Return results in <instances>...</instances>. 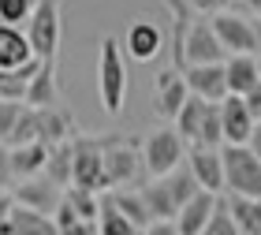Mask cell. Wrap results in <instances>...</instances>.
<instances>
[{"instance_id": "obj_27", "label": "cell", "mask_w": 261, "mask_h": 235, "mask_svg": "<svg viewBox=\"0 0 261 235\" xmlns=\"http://www.w3.org/2000/svg\"><path fill=\"white\" fill-rule=\"evenodd\" d=\"M64 198H67V205L75 209L82 220H90V224H97V220H101V198L93 194V191H82V187H67Z\"/></svg>"}, {"instance_id": "obj_16", "label": "cell", "mask_w": 261, "mask_h": 235, "mask_svg": "<svg viewBox=\"0 0 261 235\" xmlns=\"http://www.w3.org/2000/svg\"><path fill=\"white\" fill-rule=\"evenodd\" d=\"M217 209H220V194L198 191L191 202L179 209V217H175V231H179V235H201L209 228V220H213Z\"/></svg>"}, {"instance_id": "obj_35", "label": "cell", "mask_w": 261, "mask_h": 235, "mask_svg": "<svg viewBox=\"0 0 261 235\" xmlns=\"http://www.w3.org/2000/svg\"><path fill=\"white\" fill-rule=\"evenodd\" d=\"M11 209H15V198H8V194H0V224L11 217Z\"/></svg>"}, {"instance_id": "obj_34", "label": "cell", "mask_w": 261, "mask_h": 235, "mask_svg": "<svg viewBox=\"0 0 261 235\" xmlns=\"http://www.w3.org/2000/svg\"><path fill=\"white\" fill-rule=\"evenodd\" d=\"M146 235H179V231H175L172 220H153V224L146 228Z\"/></svg>"}, {"instance_id": "obj_17", "label": "cell", "mask_w": 261, "mask_h": 235, "mask_svg": "<svg viewBox=\"0 0 261 235\" xmlns=\"http://www.w3.org/2000/svg\"><path fill=\"white\" fill-rule=\"evenodd\" d=\"M38 56L30 49V38L22 27H4L0 22V71H19V67L34 64Z\"/></svg>"}, {"instance_id": "obj_23", "label": "cell", "mask_w": 261, "mask_h": 235, "mask_svg": "<svg viewBox=\"0 0 261 235\" xmlns=\"http://www.w3.org/2000/svg\"><path fill=\"white\" fill-rule=\"evenodd\" d=\"M56 101H60V90H56V60H53V64H41V71L30 79L27 105L30 109H56Z\"/></svg>"}, {"instance_id": "obj_38", "label": "cell", "mask_w": 261, "mask_h": 235, "mask_svg": "<svg viewBox=\"0 0 261 235\" xmlns=\"http://www.w3.org/2000/svg\"><path fill=\"white\" fill-rule=\"evenodd\" d=\"M257 71H261V53H257Z\"/></svg>"}, {"instance_id": "obj_32", "label": "cell", "mask_w": 261, "mask_h": 235, "mask_svg": "<svg viewBox=\"0 0 261 235\" xmlns=\"http://www.w3.org/2000/svg\"><path fill=\"white\" fill-rule=\"evenodd\" d=\"M228 4H231V0H187V8H194V11H213V15L224 11Z\"/></svg>"}, {"instance_id": "obj_10", "label": "cell", "mask_w": 261, "mask_h": 235, "mask_svg": "<svg viewBox=\"0 0 261 235\" xmlns=\"http://www.w3.org/2000/svg\"><path fill=\"white\" fill-rule=\"evenodd\" d=\"M191 90H187V79H183V67H164V71L153 79V105H157V116L161 120H172L179 116V109L187 105Z\"/></svg>"}, {"instance_id": "obj_26", "label": "cell", "mask_w": 261, "mask_h": 235, "mask_svg": "<svg viewBox=\"0 0 261 235\" xmlns=\"http://www.w3.org/2000/svg\"><path fill=\"white\" fill-rule=\"evenodd\" d=\"M71 168H75V149H71V142H60L49 149V164H45V179H53L60 191H67L71 187Z\"/></svg>"}, {"instance_id": "obj_18", "label": "cell", "mask_w": 261, "mask_h": 235, "mask_svg": "<svg viewBox=\"0 0 261 235\" xmlns=\"http://www.w3.org/2000/svg\"><path fill=\"white\" fill-rule=\"evenodd\" d=\"M217 105H209V101H201V97H187V105L179 109V116H175V131H179L183 142H191V146H201V135H205V123H209V116Z\"/></svg>"}, {"instance_id": "obj_28", "label": "cell", "mask_w": 261, "mask_h": 235, "mask_svg": "<svg viewBox=\"0 0 261 235\" xmlns=\"http://www.w3.org/2000/svg\"><path fill=\"white\" fill-rule=\"evenodd\" d=\"M34 8H38V0H0V22L4 27H22V22H30Z\"/></svg>"}, {"instance_id": "obj_19", "label": "cell", "mask_w": 261, "mask_h": 235, "mask_svg": "<svg viewBox=\"0 0 261 235\" xmlns=\"http://www.w3.org/2000/svg\"><path fill=\"white\" fill-rule=\"evenodd\" d=\"M224 79H228L231 97H246V93L261 82L257 56H228V60H224Z\"/></svg>"}, {"instance_id": "obj_25", "label": "cell", "mask_w": 261, "mask_h": 235, "mask_svg": "<svg viewBox=\"0 0 261 235\" xmlns=\"http://www.w3.org/2000/svg\"><path fill=\"white\" fill-rule=\"evenodd\" d=\"M109 202L116 205V213H120L123 220H130L138 231H146L153 224V217H149V205H146V198L135 194V191H120V194H112Z\"/></svg>"}, {"instance_id": "obj_24", "label": "cell", "mask_w": 261, "mask_h": 235, "mask_svg": "<svg viewBox=\"0 0 261 235\" xmlns=\"http://www.w3.org/2000/svg\"><path fill=\"white\" fill-rule=\"evenodd\" d=\"M228 213L235 220L239 235H261V198H235L228 202Z\"/></svg>"}, {"instance_id": "obj_33", "label": "cell", "mask_w": 261, "mask_h": 235, "mask_svg": "<svg viewBox=\"0 0 261 235\" xmlns=\"http://www.w3.org/2000/svg\"><path fill=\"white\" fill-rule=\"evenodd\" d=\"M243 101H246V109H250V116H254V120L261 123V82H257V86H254L250 93H246Z\"/></svg>"}, {"instance_id": "obj_31", "label": "cell", "mask_w": 261, "mask_h": 235, "mask_svg": "<svg viewBox=\"0 0 261 235\" xmlns=\"http://www.w3.org/2000/svg\"><path fill=\"white\" fill-rule=\"evenodd\" d=\"M15 179V172H11V146L0 142V187H8Z\"/></svg>"}, {"instance_id": "obj_8", "label": "cell", "mask_w": 261, "mask_h": 235, "mask_svg": "<svg viewBox=\"0 0 261 235\" xmlns=\"http://www.w3.org/2000/svg\"><path fill=\"white\" fill-rule=\"evenodd\" d=\"M75 149V168H71V187L82 191H109V175H105V146L101 138H71Z\"/></svg>"}, {"instance_id": "obj_11", "label": "cell", "mask_w": 261, "mask_h": 235, "mask_svg": "<svg viewBox=\"0 0 261 235\" xmlns=\"http://www.w3.org/2000/svg\"><path fill=\"white\" fill-rule=\"evenodd\" d=\"M60 202H64V191H60L53 179H45V175L22 179V183L15 187V205L34 209V213H41V217H53L56 209H60Z\"/></svg>"}, {"instance_id": "obj_21", "label": "cell", "mask_w": 261, "mask_h": 235, "mask_svg": "<svg viewBox=\"0 0 261 235\" xmlns=\"http://www.w3.org/2000/svg\"><path fill=\"white\" fill-rule=\"evenodd\" d=\"M49 164V146L45 142H30V146H11V172L15 179H34L45 172Z\"/></svg>"}, {"instance_id": "obj_9", "label": "cell", "mask_w": 261, "mask_h": 235, "mask_svg": "<svg viewBox=\"0 0 261 235\" xmlns=\"http://www.w3.org/2000/svg\"><path fill=\"white\" fill-rule=\"evenodd\" d=\"M105 175H109V187H130L138 183V175L146 172L142 168V149L135 142H127L123 135H105Z\"/></svg>"}, {"instance_id": "obj_13", "label": "cell", "mask_w": 261, "mask_h": 235, "mask_svg": "<svg viewBox=\"0 0 261 235\" xmlns=\"http://www.w3.org/2000/svg\"><path fill=\"white\" fill-rule=\"evenodd\" d=\"M187 168H191V175L198 179L201 191H209V194L224 191V153H220V149L191 146V149H187Z\"/></svg>"}, {"instance_id": "obj_37", "label": "cell", "mask_w": 261, "mask_h": 235, "mask_svg": "<svg viewBox=\"0 0 261 235\" xmlns=\"http://www.w3.org/2000/svg\"><path fill=\"white\" fill-rule=\"evenodd\" d=\"M243 4L250 8V11H257V15H261V0H243Z\"/></svg>"}, {"instance_id": "obj_14", "label": "cell", "mask_w": 261, "mask_h": 235, "mask_svg": "<svg viewBox=\"0 0 261 235\" xmlns=\"http://www.w3.org/2000/svg\"><path fill=\"white\" fill-rule=\"evenodd\" d=\"M220 127H224V146H246L254 135L257 120L250 116V109H246L243 97H224L220 101Z\"/></svg>"}, {"instance_id": "obj_36", "label": "cell", "mask_w": 261, "mask_h": 235, "mask_svg": "<svg viewBox=\"0 0 261 235\" xmlns=\"http://www.w3.org/2000/svg\"><path fill=\"white\" fill-rule=\"evenodd\" d=\"M246 146H250V153H254V157L261 161V123L254 127V135H250V142H246Z\"/></svg>"}, {"instance_id": "obj_2", "label": "cell", "mask_w": 261, "mask_h": 235, "mask_svg": "<svg viewBox=\"0 0 261 235\" xmlns=\"http://www.w3.org/2000/svg\"><path fill=\"white\" fill-rule=\"evenodd\" d=\"M97 97H101V109L109 116H120L123 112V101H127V60H123V45L105 34L101 45H97Z\"/></svg>"}, {"instance_id": "obj_22", "label": "cell", "mask_w": 261, "mask_h": 235, "mask_svg": "<svg viewBox=\"0 0 261 235\" xmlns=\"http://www.w3.org/2000/svg\"><path fill=\"white\" fill-rule=\"evenodd\" d=\"M71 116L64 109H38V142L45 146H60V142H71Z\"/></svg>"}, {"instance_id": "obj_1", "label": "cell", "mask_w": 261, "mask_h": 235, "mask_svg": "<svg viewBox=\"0 0 261 235\" xmlns=\"http://www.w3.org/2000/svg\"><path fill=\"white\" fill-rule=\"evenodd\" d=\"M201 191L198 179L191 175V168H175L172 175H161V179H149L146 187H142V198H146V205H149V217L153 220H172L175 224V217H179V209L191 202V198Z\"/></svg>"}, {"instance_id": "obj_7", "label": "cell", "mask_w": 261, "mask_h": 235, "mask_svg": "<svg viewBox=\"0 0 261 235\" xmlns=\"http://www.w3.org/2000/svg\"><path fill=\"white\" fill-rule=\"evenodd\" d=\"M209 22H213V30H217V38H220L228 56H257L261 53V30L246 15L224 8L217 15H209Z\"/></svg>"}, {"instance_id": "obj_15", "label": "cell", "mask_w": 261, "mask_h": 235, "mask_svg": "<svg viewBox=\"0 0 261 235\" xmlns=\"http://www.w3.org/2000/svg\"><path fill=\"white\" fill-rule=\"evenodd\" d=\"M183 79H187V90L194 97L209 101V105H220L228 97V79H224V64H201V67H183Z\"/></svg>"}, {"instance_id": "obj_20", "label": "cell", "mask_w": 261, "mask_h": 235, "mask_svg": "<svg viewBox=\"0 0 261 235\" xmlns=\"http://www.w3.org/2000/svg\"><path fill=\"white\" fill-rule=\"evenodd\" d=\"M0 235H60V231H56L53 217H41V213H34V209L15 205L11 217L0 224Z\"/></svg>"}, {"instance_id": "obj_40", "label": "cell", "mask_w": 261, "mask_h": 235, "mask_svg": "<svg viewBox=\"0 0 261 235\" xmlns=\"http://www.w3.org/2000/svg\"><path fill=\"white\" fill-rule=\"evenodd\" d=\"M257 30H261V27H257Z\"/></svg>"}, {"instance_id": "obj_3", "label": "cell", "mask_w": 261, "mask_h": 235, "mask_svg": "<svg viewBox=\"0 0 261 235\" xmlns=\"http://www.w3.org/2000/svg\"><path fill=\"white\" fill-rule=\"evenodd\" d=\"M183 164H187V142L179 138L175 127H157V131L146 135V142H142V168H146L149 179L172 175Z\"/></svg>"}, {"instance_id": "obj_5", "label": "cell", "mask_w": 261, "mask_h": 235, "mask_svg": "<svg viewBox=\"0 0 261 235\" xmlns=\"http://www.w3.org/2000/svg\"><path fill=\"white\" fill-rule=\"evenodd\" d=\"M27 38L38 60L53 64L60 53V38H64V19H60V0H38L34 15L27 22Z\"/></svg>"}, {"instance_id": "obj_30", "label": "cell", "mask_w": 261, "mask_h": 235, "mask_svg": "<svg viewBox=\"0 0 261 235\" xmlns=\"http://www.w3.org/2000/svg\"><path fill=\"white\" fill-rule=\"evenodd\" d=\"M201 235H239V228H235V220H231V213H228V205H224V202H220L217 213H213L209 228L201 231Z\"/></svg>"}, {"instance_id": "obj_39", "label": "cell", "mask_w": 261, "mask_h": 235, "mask_svg": "<svg viewBox=\"0 0 261 235\" xmlns=\"http://www.w3.org/2000/svg\"><path fill=\"white\" fill-rule=\"evenodd\" d=\"M0 194H4V191H0Z\"/></svg>"}, {"instance_id": "obj_6", "label": "cell", "mask_w": 261, "mask_h": 235, "mask_svg": "<svg viewBox=\"0 0 261 235\" xmlns=\"http://www.w3.org/2000/svg\"><path fill=\"white\" fill-rule=\"evenodd\" d=\"M224 191L235 198H261V161L250 146H224Z\"/></svg>"}, {"instance_id": "obj_12", "label": "cell", "mask_w": 261, "mask_h": 235, "mask_svg": "<svg viewBox=\"0 0 261 235\" xmlns=\"http://www.w3.org/2000/svg\"><path fill=\"white\" fill-rule=\"evenodd\" d=\"M123 49L135 64H149L157 60L161 49H164V30L157 27L153 19H135L127 27V38H123Z\"/></svg>"}, {"instance_id": "obj_29", "label": "cell", "mask_w": 261, "mask_h": 235, "mask_svg": "<svg viewBox=\"0 0 261 235\" xmlns=\"http://www.w3.org/2000/svg\"><path fill=\"white\" fill-rule=\"evenodd\" d=\"M22 112H27V101H0V142H11V135H15V123L22 120Z\"/></svg>"}, {"instance_id": "obj_4", "label": "cell", "mask_w": 261, "mask_h": 235, "mask_svg": "<svg viewBox=\"0 0 261 235\" xmlns=\"http://www.w3.org/2000/svg\"><path fill=\"white\" fill-rule=\"evenodd\" d=\"M228 53L217 38L209 19H191L179 30V64L183 67H201V64H224Z\"/></svg>"}]
</instances>
